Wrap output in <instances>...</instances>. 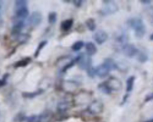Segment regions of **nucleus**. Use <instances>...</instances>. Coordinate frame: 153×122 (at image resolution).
<instances>
[{
  "label": "nucleus",
  "mask_w": 153,
  "mask_h": 122,
  "mask_svg": "<svg viewBox=\"0 0 153 122\" xmlns=\"http://www.w3.org/2000/svg\"><path fill=\"white\" fill-rule=\"evenodd\" d=\"M127 24L134 30L137 38L141 39L144 36L146 32V27L142 19L138 17H133L128 20Z\"/></svg>",
  "instance_id": "nucleus-1"
},
{
  "label": "nucleus",
  "mask_w": 153,
  "mask_h": 122,
  "mask_svg": "<svg viewBox=\"0 0 153 122\" xmlns=\"http://www.w3.org/2000/svg\"><path fill=\"white\" fill-rule=\"evenodd\" d=\"M76 62L78 63V65L81 69H88L90 67H91V59L85 56L82 53H81L75 59Z\"/></svg>",
  "instance_id": "nucleus-2"
},
{
  "label": "nucleus",
  "mask_w": 153,
  "mask_h": 122,
  "mask_svg": "<svg viewBox=\"0 0 153 122\" xmlns=\"http://www.w3.org/2000/svg\"><path fill=\"white\" fill-rule=\"evenodd\" d=\"M123 52L126 56L131 58L139 52V50L132 44H125L123 47Z\"/></svg>",
  "instance_id": "nucleus-3"
},
{
  "label": "nucleus",
  "mask_w": 153,
  "mask_h": 122,
  "mask_svg": "<svg viewBox=\"0 0 153 122\" xmlns=\"http://www.w3.org/2000/svg\"><path fill=\"white\" fill-rule=\"evenodd\" d=\"M110 71H111L110 68L104 62L99 65L95 68L96 75L98 76L99 77H101V78L107 76Z\"/></svg>",
  "instance_id": "nucleus-4"
},
{
  "label": "nucleus",
  "mask_w": 153,
  "mask_h": 122,
  "mask_svg": "<svg viewBox=\"0 0 153 122\" xmlns=\"http://www.w3.org/2000/svg\"><path fill=\"white\" fill-rule=\"evenodd\" d=\"M118 10L116 4L112 1H106L105 7L103 9L104 14H111L115 12Z\"/></svg>",
  "instance_id": "nucleus-5"
},
{
  "label": "nucleus",
  "mask_w": 153,
  "mask_h": 122,
  "mask_svg": "<svg viewBox=\"0 0 153 122\" xmlns=\"http://www.w3.org/2000/svg\"><path fill=\"white\" fill-rule=\"evenodd\" d=\"M93 39L99 45L103 43L108 39V34L103 30L97 31L93 35Z\"/></svg>",
  "instance_id": "nucleus-6"
},
{
  "label": "nucleus",
  "mask_w": 153,
  "mask_h": 122,
  "mask_svg": "<svg viewBox=\"0 0 153 122\" xmlns=\"http://www.w3.org/2000/svg\"><path fill=\"white\" fill-rule=\"evenodd\" d=\"M42 19V16L41 13L35 11L32 13L31 15H30L29 18V23L33 26H38L41 23Z\"/></svg>",
  "instance_id": "nucleus-7"
},
{
  "label": "nucleus",
  "mask_w": 153,
  "mask_h": 122,
  "mask_svg": "<svg viewBox=\"0 0 153 122\" xmlns=\"http://www.w3.org/2000/svg\"><path fill=\"white\" fill-rule=\"evenodd\" d=\"M106 82L112 91L118 90L121 88V83L117 78L111 77Z\"/></svg>",
  "instance_id": "nucleus-8"
},
{
  "label": "nucleus",
  "mask_w": 153,
  "mask_h": 122,
  "mask_svg": "<svg viewBox=\"0 0 153 122\" xmlns=\"http://www.w3.org/2000/svg\"><path fill=\"white\" fill-rule=\"evenodd\" d=\"M29 11L27 7L22 8L16 10V16L18 20H23L29 15Z\"/></svg>",
  "instance_id": "nucleus-9"
},
{
  "label": "nucleus",
  "mask_w": 153,
  "mask_h": 122,
  "mask_svg": "<svg viewBox=\"0 0 153 122\" xmlns=\"http://www.w3.org/2000/svg\"><path fill=\"white\" fill-rule=\"evenodd\" d=\"M24 27V23H23V20H18L17 21H16L12 28V33L14 35H19L20 34V32L21 31V30L23 29V27Z\"/></svg>",
  "instance_id": "nucleus-10"
},
{
  "label": "nucleus",
  "mask_w": 153,
  "mask_h": 122,
  "mask_svg": "<svg viewBox=\"0 0 153 122\" xmlns=\"http://www.w3.org/2000/svg\"><path fill=\"white\" fill-rule=\"evenodd\" d=\"M85 50L88 55L91 56L97 52V48L96 45L91 42H87L85 44Z\"/></svg>",
  "instance_id": "nucleus-11"
},
{
  "label": "nucleus",
  "mask_w": 153,
  "mask_h": 122,
  "mask_svg": "<svg viewBox=\"0 0 153 122\" xmlns=\"http://www.w3.org/2000/svg\"><path fill=\"white\" fill-rule=\"evenodd\" d=\"M98 89L105 94H110L112 91L106 81L99 84L98 86Z\"/></svg>",
  "instance_id": "nucleus-12"
},
{
  "label": "nucleus",
  "mask_w": 153,
  "mask_h": 122,
  "mask_svg": "<svg viewBox=\"0 0 153 122\" xmlns=\"http://www.w3.org/2000/svg\"><path fill=\"white\" fill-rule=\"evenodd\" d=\"M74 24V20L72 18L67 19L63 21L61 23V29L63 31H68L69 30L72 26Z\"/></svg>",
  "instance_id": "nucleus-13"
},
{
  "label": "nucleus",
  "mask_w": 153,
  "mask_h": 122,
  "mask_svg": "<svg viewBox=\"0 0 153 122\" xmlns=\"http://www.w3.org/2000/svg\"><path fill=\"white\" fill-rule=\"evenodd\" d=\"M134 80L135 77L133 76H131L127 79L126 81V91L127 92H130L133 90Z\"/></svg>",
  "instance_id": "nucleus-14"
},
{
  "label": "nucleus",
  "mask_w": 153,
  "mask_h": 122,
  "mask_svg": "<svg viewBox=\"0 0 153 122\" xmlns=\"http://www.w3.org/2000/svg\"><path fill=\"white\" fill-rule=\"evenodd\" d=\"M102 106L101 105L100 103L95 102H93L90 105V110L91 112L93 113H97L100 112V111L102 110Z\"/></svg>",
  "instance_id": "nucleus-15"
},
{
  "label": "nucleus",
  "mask_w": 153,
  "mask_h": 122,
  "mask_svg": "<svg viewBox=\"0 0 153 122\" xmlns=\"http://www.w3.org/2000/svg\"><path fill=\"white\" fill-rule=\"evenodd\" d=\"M31 60L30 58H25V59L21 60L17 62H16L14 65V67L15 68H18V67H25L30 62Z\"/></svg>",
  "instance_id": "nucleus-16"
},
{
  "label": "nucleus",
  "mask_w": 153,
  "mask_h": 122,
  "mask_svg": "<svg viewBox=\"0 0 153 122\" xmlns=\"http://www.w3.org/2000/svg\"><path fill=\"white\" fill-rule=\"evenodd\" d=\"M43 90L42 89H39L37 91L32 92H23L22 93V96L24 98H34L41 93H42Z\"/></svg>",
  "instance_id": "nucleus-17"
},
{
  "label": "nucleus",
  "mask_w": 153,
  "mask_h": 122,
  "mask_svg": "<svg viewBox=\"0 0 153 122\" xmlns=\"http://www.w3.org/2000/svg\"><path fill=\"white\" fill-rule=\"evenodd\" d=\"M85 25L87 27L88 29L90 31H94L96 27V24L95 21L92 18H88L85 21Z\"/></svg>",
  "instance_id": "nucleus-18"
},
{
  "label": "nucleus",
  "mask_w": 153,
  "mask_h": 122,
  "mask_svg": "<svg viewBox=\"0 0 153 122\" xmlns=\"http://www.w3.org/2000/svg\"><path fill=\"white\" fill-rule=\"evenodd\" d=\"M103 62L105 63L108 65V67L110 68L111 71L113 70H116L118 68L115 61L111 58H106L104 60Z\"/></svg>",
  "instance_id": "nucleus-19"
},
{
  "label": "nucleus",
  "mask_w": 153,
  "mask_h": 122,
  "mask_svg": "<svg viewBox=\"0 0 153 122\" xmlns=\"http://www.w3.org/2000/svg\"><path fill=\"white\" fill-rule=\"evenodd\" d=\"M42 120V115H33L26 118V122H41Z\"/></svg>",
  "instance_id": "nucleus-20"
},
{
  "label": "nucleus",
  "mask_w": 153,
  "mask_h": 122,
  "mask_svg": "<svg viewBox=\"0 0 153 122\" xmlns=\"http://www.w3.org/2000/svg\"><path fill=\"white\" fill-rule=\"evenodd\" d=\"M84 42L82 40H79L76 42H75L72 45V49L74 51H79L83 46H84Z\"/></svg>",
  "instance_id": "nucleus-21"
},
{
  "label": "nucleus",
  "mask_w": 153,
  "mask_h": 122,
  "mask_svg": "<svg viewBox=\"0 0 153 122\" xmlns=\"http://www.w3.org/2000/svg\"><path fill=\"white\" fill-rule=\"evenodd\" d=\"M47 43V40H43V41L39 43V45H38V47H37V48H36V51L35 52V54H34V57L35 58L38 57V56L39 55V53L41 52V51L46 45Z\"/></svg>",
  "instance_id": "nucleus-22"
},
{
  "label": "nucleus",
  "mask_w": 153,
  "mask_h": 122,
  "mask_svg": "<svg viewBox=\"0 0 153 122\" xmlns=\"http://www.w3.org/2000/svg\"><path fill=\"white\" fill-rule=\"evenodd\" d=\"M48 23L51 24H53L56 22L57 20V14L56 12H51L49 13L48 16Z\"/></svg>",
  "instance_id": "nucleus-23"
},
{
  "label": "nucleus",
  "mask_w": 153,
  "mask_h": 122,
  "mask_svg": "<svg viewBox=\"0 0 153 122\" xmlns=\"http://www.w3.org/2000/svg\"><path fill=\"white\" fill-rule=\"evenodd\" d=\"M27 5V1H24V0H18V1H16L15 2V8H16V10L22 8H24V7H26Z\"/></svg>",
  "instance_id": "nucleus-24"
},
{
  "label": "nucleus",
  "mask_w": 153,
  "mask_h": 122,
  "mask_svg": "<svg viewBox=\"0 0 153 122\" xmlns=\"http://www.w3.org/2000/svg\"><path fill=\"white\" fill-rule=\"evenodd\" d=\"M69 106V104L67 102H62L59 103L57 105V109L59 110V111H64L66 110Z\"/></svg>",
  "instance_id": "nucleus-25"
},
{
  "label": "nucleus",
  "mask_w": 153,
  "mask_h": 122,
  "mask_svg": "<svg viewBox=\"0 0 153 122\" xmlns=\"http://www.w3.org/2000/svg\"><path fill=\"white\" fill-rule=\"evenodd\" d=\"M75 62H76L75 60H72L71 61L68 62L65 65H64V66L63 67L62 71L63 72H66L68 69L70 68L71 67H72V66L74 65V64H75Z\"/></svg>",
  "instance_id": "nucleus-26"
},
{
  "label": "nucleus",
  "mask_w": 153,
  "mask_h": 122,
  "mask_svg": "<svg viewBox=\"0 0 153 122\" xmlns=\"http://www.w3.org/2000/svg\"><path fill=\"white\" fill-rule=\"evenodd\" d=\"M148 60L147 55L144 53H140L138 56V60L141 62H145Z\"/></svg>",
  "instance_id": "nucleus-27"
},
{
  "label": "nucleus",
  "mask_w": 153,
  "mask_h": 122,
  "mask_svg": "<svg viewBox=\"0 0 153 122\" xmlns=\"http://www.w3.org/2000/svg\"><path fill=\"white\" fill-rule=\"evenodd\" d=\"M87 71L88 76H89L90 77H93L96 75L95 68H93L92 67H91L88 69H87Z\"/></svg>",
  "instance_id": "nucleus-28"
},
{
  "label": "nucleus",
  "mask_w": 153,
  "mask_h": 122,
  "mask_svg": "<svg viewBox=\"0 0 153 122\" xmlns=\"http://www.w3.org/2000/svg\"><path fill=\"white\" fill-rule=\"evenodd\" d=\"M152 99H153V92H152V93H149V94H148L146 96V98L145 99V102H148V101H150Z\"/></svg>",
  "instance_id": "nucleus-29"
},
{
  "label": "nucleus",
  "mask_w": 153,
  "mask_h": 122,
  "mask_svg": "<svg viewBox=\"0 0 153 122\" xmlns=\"http://www.w3.org/2000/svg\"><path fill=\"white\" fill-rule=\"evenodd\" d=\"M82 1H81V0H75V1H74V4H75V5L76 7H79L81 5Z\"/></svg>",
  "instance_id": "nucleus-30"
},
{
  "label": "nucleus",
  "mask_w": 153,
  "mask_h": 122,
  "mask_svg": "<svg viewBox=\"0 0 153 122\" xmlns=\"http://www.w3.org/2000/svg\"><path fill=\"white\" fill-rule=\"evenodd\" d=\"M6 81H7V80H4L3 79H1V80H0V87H2V86H4L5 85V84H6Z\"/></svg>",
  "instance_id": "nucleus-31"
},
{
  "label": "nucleus",
  "mask_w": 153,
  "mask_h": 122,
  "mask_svg": "<svg viewBox=\"0 0 153 122\" xmlns=\"http://www.w3.org/2000/svg\"><path fill=\"white\" fill-rule=\"evenodd\" d=\"M143 4H149L151 2V1H140Z\"/></svg>",
  "instance_id": "nucleus-32"
},
{
  "label": "nucleus",
  "mask_w": 153,
  "mask_h": 122,
  "mask_svg": "<svg viewBox=\"0 0 153 122\" xmlns=\"http://www.w3.org/2000/svg\"><path fill=\"white\" fill-rule=\"evenodd\" d=\"M150 39H151V40H153V33H152V34L151 35V36H150Z\"/></svg>",
  "instance_id": "nucleus-33"
},
{
  "label": "nucleus",
  "mask_w": 153,
  "mask_h": 122,
  "mask_svg": "<svg viewBox=\"0 0 153 122\" xmlns=\"http://www.w3.org/2000/svg\"><path fill=\"white\" fill-rule=\"evenodd\" d=\"M1 4H0V10H1Z\"/></svg>",
  "instance_id": "nucleus-34"
}]
</instances>
